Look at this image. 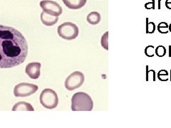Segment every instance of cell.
<instances>
[{"instance_id":"7a4b0ae2","label":"cell","mask_w":171,"mask_h":128,"mask_svg":"<svg viewBox=\"0 0 171 128\" xmlns=\"http://www.w3.org/2000/svg\"><path fill=\"white\" fill-rule=\"evenodd\" d=\"M93 108V100L88 94L78 92L72 96L71 110L73 111H91Z\"/></svg>"},{"instance_id":"9c48e42d","label":"cell","mask_w":171,"mask_h":128,"mask_svg":"<svg viewBox=\"0 0 171 128\" xmlns=\"http://www.w3.org/2000/svg\"><path fill=\"white\" fill-rule=\"evenodd\" d=\"M41 21L45 26L51 27V26L54 25L58 22L59 17L49 14L42 12L41 14Z\"/></svg>"},{"instance_id":"6da1fadb","label":"cell","mask_w":171,"mask_h":128,"mask_svg":"<svg viewBox=\"0 0 171 128\" xmlns=\"http://www.w3.org/2000/svg\"><path fill=\"white\" fill-rule=\"evenodd\" d=\"M28 55V44L23 34L13 27L0 25V68L23 64Z\"/></svg>"},{"instance_id":"9a60e30c","label":"cell","mask_w":171,"mask_h":128,"mask_svg":"<svg viewBox=\"0 0 171 128\" xmlns=\"http://www.w3.org/2000/svg\"><path fill=\"white\" fill-rule=\"evenodd\" d=\"M156 24L154 22H148V18H146V34H153L156 31Z\"/></svg>"},{"instance_id":"e0dca14e","label":"cell","mask_w":171,"mask_h":128,"mask_svg":"<svg viewBox=\"0 0 171 128\" xmlns=\"http://www.w3.org/2000/svg\"><path fill=\"white\" fill-rule=\"evenodd\" d=\"M158 78L160 81H167L168 80V73L166 70H160L158 73Z\"/></svg>"},{"instance_id":"7402d4cb","label":"cell","mask_w":171,"mask_h":128,"mask_svg":"<svg viewBox=\"0 0 171 128\" xmlns=\"http://www.w3.org/2000/svg\"><path fill=\"white\" fill-rule=\"evenodd\" d=\"M169 57H171V46H169Z\"/></svg>"},{"instance_id":"277c9868","label":"cell","mask_w":171,"mask_h":128,"mask_svg":"<svg viewBox=\"0 0 171 128\" xmlns=\"http://www.w3.org/2000/svg\"><path fill=\"white\" fill-rule=\"evenodd\" d=\"M40 103L47 109H54L59 104V98L57 93L50 88L44 89L40 95Z\"/></svg>"},{"instance_id":"603a6c76","label":"cell","mask_w":171,"mask_h":128,"mask_svg":"<svg viewBox=\"0 0 171 128\" xmlns=\"http://www.w3.org/2000/svg\"><path fill=\"white\" fill-rule=\"evenodd\" d=\"M160 1H161V0H158V9H160Z\"/></svg>"},{"instance_id":"ba28073f","label":"cell","mask_w":171,"mask_h":128,"mask_svg":"<svg viewBox=\"0 0 171 128\" xmlns=\"http://www.w3.org/2000/svg\"><path fill=\"white\" fill-rule=\"evenodd\" d=\"M25 71L31 79H37L41 74V64L38 62L30 63L26 66Z\"/></svg>"},{"instance_id":"2e32d148","label":"cell","mask_w":171,"mask_h":128,"mask_svg":"<svg viewBox=\"0 0 171 128\" xmlns=\"http://www.w3.org/2000/svg\"><path fill=\"white\" fill-rule=\"evenodd\" d=\"M108 40H109V32L106 31L101 37V46L106 51L109 50V41H108Z\"/></svg>"},{"instance_id":"44dd1931","label":"cell","mask_w":171,"mask_h":128,"mask_svg":"<svg viewBox=\"0 0 171 128\" xmlns=\"http://www.w3.org/2000/svg\"><path fill=\"white\" fill-rule=\"evenodd\" d=\"M165 7L168 9L171 10V0H166L165 1Z\"/></svg>"},{"instance_id":"4fadbf2b","label":"cell","mask_w":171,"mask_h":128,"mask_svg":"<svg viewBox=\"0 0 171 128\" xmlns=\"http://www.w3.org/2000/svg\"><path fill=\"white\" fill-rule=\"evenodd\" d=\"M157 29L160 34H167L169 31V25L166 22H162L158 24Z\"/></svg>"},{"instance_id":"7c38bea8","label":"cell","mask_w":171,"mask_h":128,"mask_svg":"<svg viewBox=\"0 0 171 128\" xmlns=\"http://www.w3.org/2000/svg\"><path fill=\"white\" fill-rule=\"evenodd\" d=\"M101 14L97 12H91L87 16L86 20L88 24H91V25H96L99 24L101 22Z\"/></svg>"},{"instance_id":"5b68a950","label":"cell","mask_w":171,"mask_h":128,"mask_svg":"<svg viewBox=\"0 0 171 128\" xmlns=\"http://www.w3.org/2000/svg\"><path fill=\"white\" fill-rule=\"evenodd\" d=\"M85 80V76L81 71H74L65 80V87L67 90H74L83 85Z\"/></svg>"},{"instance_id":"52a82bcc","label":"cell","mask_w":171,"mask_h":128,"mask_svg":"<svg viewBox=\"0 0 171 128\" xmlns=\"http://www.w3.org/2000/svg\"><path fill=\"white\" fill-rule=\"evenodd\" d=\"M40 7L43 9V12L49 14L59 17L62 14L63 9L62 7L56 1L51 0H43L40 2Z\"/></svg>"},{"instance_id":"30bf717a","label":"cell","mask_w":171,"mask_h":128,"mask_svg":"<svg viewBox=\"0 0 171 128\" xmlns=\"http://www.w3.org/2000/svg\"><path fill=\"white\" fill-rule=\"evenodd\" d=\"M66 7L70 9L77 10L85 6L87 0H62Z\"/></svg>"},{"instance_id":"d6986e66","label":"cell","mask_w":171,"mask_h":128,"mask_svg":"<svg viewBox=\"0 0 171 128\" xmlns=\"http://www.w3.org/2000/svg\"><path fill=\"white\" fill-rule=\"evenodd\" d=\"M155 50L156 48H154V46L152 45L148 46L146 47L145 48V54H146V56L148 57H153L154 56V55L156 54V52H155Z\"/></svg>"},{"instance_id":"8fae6325","label":"cell","mask_w":171,"mask_h":128,"mask_svg":"<svg viewBox=\"0 0 171 128\" xmlns=\"http://www.w3.org/2000/svg\"><path fill=\"white\" fill-rule=\"evenodd\" d=\"M13 111H34V109L32 106L26 102H20L14 106L12 108Z\"/></svg>"},{"instance_id":"cb8c5ba5","label":"cell","mask_w":171,"mask_h":128,"mask_svg":"<svg viewBox=\"0 0 171 128\" xmlns=\"http://www.w3.org/2000/svg\"><path fill=\"white\" fill-rule=\"evenodd\" d=\"M169 31H170L171 32V24L169 25Z\"/></svg>"},{"instance_id":"ac0fdd59","label":"cell","mask_w":171,"mask_h":128,"mask_svg":"<svg viewBox=\"0 0 171 128\" xmlns=\"http://www.w3.org/2000/svg\"><path fill=\"white\" fill-rule=\"evenodd\" d=\"M155 52H156V55L157 56L163 57L166 54V48L163 46H158L156 48Z\"/></svg>"},{"instance_id":"3957f363","label":"cell","mask_w":171,"mask_h":128,"mask_svg":"<svg viewBox=\"0 0 171 128\" xmlns=\"http://www.w3.org/2000/svg\"><path fill=\"white\" fill-rule=\"evenodd\" d=\"M57 32L60 37L68 41H71L78 36L79 30L77 26L74 23L64 22L59 26Z\"/></svg>"},{"instance_id":"5bb4252c","label":"cell","mask_w":171,"mask_h":128,"mask_svg":"<svg viewBox=\"0 0 171 128\" xmlns=\"http://www.w3.org/2000/svg\"><path fill=\"white\" fill-rule=\"evenodd\" d=\"M146 81H156V72L154 70L148 71V66H146Z\"/></svg>"},{"instance_id":"8992f818","label":"cell","mask_w":171,"mask_h":128,"mask_svg":"<svg viewBox=\"0 0 171 128\" xmlns=\"http://www.w3.org/2000/svg\"><path fill=\"white\" fill-rule=\"evenodd\" d=\"M37 90L38 86L34 84L21 83L14 87V94L17 98H26L35 93Z\"/></svg>"},{"instance_id":"ffe728a7","label":"cell","mask_w":171,"mask_h":128,"mask_svg":"<svg viewBox=\"0 0 171 128\" xmlns=\"http://www.w3.org/2000/svg\"><path fill=\"white\" fill-rule=\"evenodd\" d=\"M145 8L146 9H155V0H146Z\"/></svg>"}]
</instances>
